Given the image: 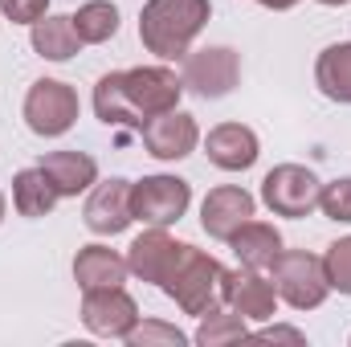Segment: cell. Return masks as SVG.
<instances>
[{"mask_svg": "<svg viewBox=\"0 0 351 347\" xmlns=\"http://www.w3.org/2000/svg\"><path fill=\"white\" fill-rule=\"evenodd\" d=\"M323 270H327L331 290L343 294V298H351V237H339V241L327 246V254H323Z\"/></svg>", "mask_w": 351, "mask_h": 347, "instance_id": "484cf974", "label": "cell"}, {"mask_svg": "<svg viewBox=\"0 0 351 347\" xmlns=\"http://www.w3.org/2000/svg\"><path fill=\"white\" fill-rule=\"evenodd\" d=\"M225 307L237 311L245 323H269L278 311V290L265 278V270L237 265L225 274Z\"/></svg>", "mask_w": 351, "mask_h": 347, "instance_id": "4fadbf2b", "label": "cell"}, {"mask_svg": "<svg viewBox=\"0 0 351 347\" xmlns=\"http://www.w3.org/2000/svg\"><path fill=\"white\" fill-rule=\"evenodd\" d=\"M250 217H258V196L245 192L241 184L208 188V196L200 200V229H204L213 241H229Z\"/></svg>", "mask_w": 351, "mask_h": 347, "instance_id": "7c38bea8", "label": "cell"}, {"mask_svg": "<svg viewBox=\"0 0 351 347\" xmlns=\"http://www.w3.org/2000/svg\"><path fill=\"white\" fill-rule=\"evenodd\" d=\"M192 204V184L180 176L156 172L143 180H131V213L143 225H176Z\"/></svg>", "mask_w": 351, "mask_h": 347, "instance_id": "52a82bcc", "label": "cell"}, {"mask_svg": "<svg viewBox=\"0 0 351 347\" xmlns=\"http://www.w3.org/2000/svg\"><path fill=\"white\" fill-rule=\"evenodd\" d=\"M180 78H184V90H192V94L204 98V102L229 98V94L237 90V82H241V53L229 49V45L188 49Z\"/></svg>", "mask_w": 351, "mask_h": 347, "instance_id": "5b68a950", "label": "cell"}, {"mask_svg": "<svg viewBox=\"0 0 351 347\" xmlns=\"http://www.w3.org/2000/svg\"><path fill=\"white\" fill-rule=\"evenodd\" d=\"M192 335H184L176 323H164V319H139L131 331H127V347H184Z\"/></svg>", "mask_w": 351, "mask_h": 347, "instance_id": "d4e9b609", "label": "cell"}, {"mask_svg": "<svg viewBox=\"0 0 351 347\" xmlns=\"http://www.w3.org/2000/svg\"><path fill=\"white\" fill-rule=\"evenodd\" d=\"M82 221L94 237H119L131 229L135 213H131V180L123 176H110V180H98L86 192V204H82Z\"/></svg>", "mask_w": 351, "mask_h": 347, "instance_id": "30bf717a", "label": "cell"}, {"mask_svg": "<svg viewBox=\"0 0 351 347\" xmlns=\"http://www.w3.org/2000/svg\"><path fill=\"white\" fill-rule=\"evenodd\" d=\"M139 139H143V147H147L152 160H160V164H176V160H188V156L196 152V143H200V127H196V119H192L188 110L176 106V110H164V115L147 119L143 131H139Z\"/></svg>", "mask_w": 351, "mask_h": 347, "instance_id": "8fae6325", "label": "cell"}, {"mask_svg": "<svg viewBox=\"0 0 351 347\" xmlns=\"http://www.w3.org/2000/svg\"><path fill=\"white\" fill-rule=\"evenodd\" d=\"M269 282L278 290V302H286L290 311H319L331 294L323 258L311 250H282L269 265Z\"/></svg>", "mask_w": 351, "mask_h": 347, "instance_id": "3957f363", "label": "cell"}, {"mask_svg": "<svg viewBox=\"0 0 351 347\" xmlns=\"http://www.w3.org/2000/svg\"><path fill=\"white\" fill-rule=\"evenodd\" d=\"M139 302L123 286L82 290V327L98 339H127V331L139 323Z\"/></svg>", "mask_w": 351, "mask_h": 347, "instance_id": "9c48e42d", "label": "cell"}, {"mask_svg": "<svg viewBox=\"0 0 351 347\" xmlns=\"http://www.w3.org/2000/svg\"><path fill=\"white\" fill-rule=\"evenodd\" d=\"M225 274L229 270L213 258V254L180 241V250H176V258L168 265V274H164V282H160V290L172 298L184 315H196L200 319V315L225 307Z\"/></svg>", "mask_w": 351, "mask_h": 347, "instance_id": "7a4b0ae2", "label": "cell"}, {"mask_svg": "<svg viewBox=\"0 0 351 347\" xmlns=\"http://www.w3.org/2000/svg\"><path fill=\"white\" fill-rule=\"evenodd\" d=\"M119 8L110 0H86L78 12H74V29L82 37V45H106L114 33H119Z\"/></svg>", "mask_w": 351, "mask_h": 347, "instance_id": "cb8c5ba5", "label": "cell"}, {"mask_svg": "<svg viewBox=\"0 0 351 347\" xmlns=\"http://www.w3.org/2000/svg\"><path fill=\"white\" fill-rule=\"evenodd\" d=\"M0 12L12 25H37L49 12V0H0Z\"/></svg>", "mask_w": 351, "mask_h": 347, "instance_id": "83f0119b", "label": "cell"}, {"mask_svg": "<svg viewBox=\"0 0 351 347\" xmlns=\"http://www.w3.org/2000/svg\"><path fill=\"white\" fill-rule=\"evenodd\" d=\"M58 200H62L58 188L49 184V176L41 172V168H21V172L12 176V208L21 217H29V221L49 217Z\"/></svg>", "mask_w": 351, "mask_h": 347, "instance_id": "7402d4cb", "label": "cell"}, {"mask_svg": "<svg viewBox=\"0 0 351 347\" xmlns=\"http://www.w3.org/2000/svg\"><path fill=\"white\" fill-rule=\"evenodd\" d=\"M127 254L102 246V241H90L78 250L74 258V282L78 290H102V286H123L127 282Z\"/></svg>", "mask_w": 351, "mask_h": 347, "instance_id": "e0dca14e", "label": "cell"}, {"mask_svg": "<svg viewBox=\"0 0 351 347\" xmlns=\"http://www.w3.org/2000/svg\"><path fill=\"white\" fill-rule=\"evenodd\" d=\"M315 4H323V8H343V4H351V0H315Z\"/></svg>", "mask_w": 351, "mask_h": 347, "instance_id": "4dcf8cb0", "label": "cell"}, {"mask_svg": "<svg viewBox=\"0 0 351 347\" xmlns=\"http://www.w3.org/2000/svg\"><path fill=\"white\" fill-rule=\"evenodd\" d=\"M319 188H323V180L306 164H278L262 180V204L274 217L298 221V217H311L319 208Z\"/></svg>", "mask_w": 351, "mask_h": 347, "instance_id": "8992f818", "label": "cell"}, {"mask_svg": "<svg viewBox=\"0 0 351 347\" xmlns=\"http://www.w3.org/2000/svg\"><path fill=\"white\" fill-rule=\"evenodd\" d=\"M21 115H25V127H29L33 135H41V139H62V135L78 123L82 102H78V90L70 86V82H62V78H37V82L29 86V94H25Z\"/></svg>", "mask_w": 351, "mask_h": 347, "instance_id": "277c9868", "label": "cell"}, {"mask_svg": "<svg viewBox=\"0 0 351 347\" xmlns=\"http://www.w3.org/2000/svg\"><path fill=\"white\" fill-rule=\"evenodd\" d=\"M319 208H323L327 221L351 225V176H339V180L319 188Z\"/></svg>", "mask_w": 351, "mask_h": 347, "instance_id": "4316f807", "label": "cell"}, {"mask_svg": "<svg viewBox=\"0 0 351 347\" xmlns=\"http://www.w3.org/2000/svg\"><path fill=\"white\" fill-rule=\"evenodd\" d=\"M241 339H250V323L229 307H217V311L200 315V327L192 335V344L200 347H229V344H241Z\"/></svg>", "mask_w": 351, "mask_h": 347, "instance_id": "603a6c76", "label": "cell"}, {"mask_svg": "<svg viewBox=\"0 0 351 347\" xmlns=\"http://www.w3.org/2000/svg\"><path fill=\"white\" fill-rule=\"evenodd\" d=\"M315 86L323 98L351 106V41H335L315 58Z\"/></svg>", "mask_w": 351, "mask_h": 347, "instance_id": "ffe728a7", "label": "cell"}, {"mask_svg": "<svg viewBox=\"0 0 351 347\" xmlns=\"http://www.w3.org/2000/svg\"><path fill=\"white\" fill-rule=\"evenodd\" d=\"M94 115L106 123V127H119V131H143V119L131 110L127 94H123V70H110L94 82Z\"/></svg>", "mask_w": 351, "mask_h": 347, "instance_id": "44dd1931", "label": "cell"}, {"mask_svg": "<svg viewBox=\"0 0 351 347\" xmlns=\"http://www.w3.org/2000/svg\"><path fill=\"white\" fill-rule=\"evenodd\" d=\"M250 335H254V339H265V344H306V335H302V331H298V327H278V323H274V327H262V331H250Z\"/></svg>", "mask_w": 351, "mask_h": 347, "instance_id": "f1b7e54d", "label": "cell"}, {"mask_svg": "<svg viewBox=\"0 0 351 347\" xmlns=\"http://www.w3.org/2000/svg\"><path fill=\"white\" fill-rule=\"evenodd\" d=\"M37 168L49 176V184L58 188L62 200L66 196H82V192H90L98 184V164L86 152H45Z\"/></svg>", "mask_w": 351, "mask_h": 347, "instance_id": "ac0fdd59", "label": "cell"}, {"mask_svg": "<svg viewBox=\"0 0 351 347\" xmlns=\"http://www.w3.org/2000/svg\"><path fill=\"white\" fill-rule=\"evenodd\" d=\"M204 156L221 172H250L262 156V139L245 123H217L204 135Z\"/></svg>", "mask_w": 351, "mask_h": 347, "instance_id": "5bb4252c", "label": "cell"}, {"mask_svg": "<svg viewBox=\"0 0 351 347\" xmlns=\"http://www.w3.org/2000/svg\"><path fill=\"white\" fill-rule=\"evenodd\" d=\"M123 94L131 102V110L147 123L164 110H176L180 98H184V78L168 70L164 62L160 66H135V70H123Z\"/></svg>", "mask_w": 351, "mask_h": 347, "instance_id": "ba28073f", "label": "cell"}, {"mask_svg": "<svg viewBox=\"0 0 351 347\" xmlns=\"http://www.w3.org/2000/svg\"><path fill=\"white\" fill-rule=\"evenodd\" d=\"M4 213H8V196L0 192V225H4Z\"/></svg>", "mask_w": 351, "mask_h": 347, "instance_id": "1f68e13d", "label": "cell"}, {"mask_svg": "<svg viewBox=\"0 0 351 347\" xmlns=\"http://www.w3.org/2000/svg\"><path fill=\"white\" fill-rule=\"evenodd\" d=\"M176 250H180V241H176L164 225H147V229L127 246V270H131L139 282L160 286L164 274H168V265H172V258H176Z\"/></svg>", "mask_w": 351, "mask_h": 347, "instance_id": "9a60e30c", "label": "cell"}, {"mask_svg": "<svg viewBox=\"0 0 351 347\" xmlns=\"http://www.w3.org/2000/svg\"><path fill=\"white\" fill-rule=\"evenodd\" d=\"M208 16L213 0H147L139 12V41L160 62H184Z\"/></svg>", "mask_w": 351, "mask_h": 347, "instance_id": "6da1fadb", "label": "cell"}, {"mask_svg": "<svg viewBox=\"0 0 351 347\" xmlns=\"http://www.w3.org/2000/svg\"><path fill=\"white\" fill-rule=\"evenodd\" d=\"M254 4H262V8H274V12H290L294 4H302V0H254Z\"/></svg>", "mask_w": 351, "mask_h": 347, "instance_id": "f546056e", "label": "cell"}, {"mask_svg": "<svg viewBox=\"0 0 351 347\" xmlns=\"http://www.w3.org/2000/svg\"><path fill=\"white\" fill-rule=\"evenodd\" d=\"M29 45L45 62H70L82 49V37L74 29V16L66 12H45L37 25H29Z\"/></svg>", "mask_w": 351, "mask_h": 347, "instance_id": "d6986e66", "label": "cell"}, {"mask_svg": "<svg viewBox=\"0 0 351 347\" xmlns=\"http://www.w3.org/2000/svg\"><path fill=\"white\" fill-rule=\"evenodd\" d=\"M229 250H233V258L237 265H250V270H269L278 254L286 250V241H282V233H278V225H269V221H258V217H250L229 241H225Z\"/></svg>", "mask_w": 351, "mask_h": 347, "instance_id": "2e32d148", "label": "cell"}]
</instances>
